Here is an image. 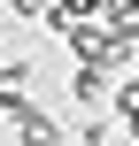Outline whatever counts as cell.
<instances>
[{
    "label": "cell",
    "instance_id": "5",
    "mask_svg": "<svg viewBox=\"0 0 139 146\" xmlns=\"http://www.w3.org/2000/svg\"><path fill=\"white\" fill-rule=\"evenodd\" d=\"M116 123H124V131L139 139V69L124 77V85H116Z\"/></svg>",
    "mask_w": 139,
    "mask_h": 146
},
{
    "label": "cell",
    "instance_id": "6",
    "mask_svg": "<svg viewBox=\"0 0 139 146\" xmlns=\"http://www.w3.org/2000/svg\"><path fill=\"white\" fill-rule=\"evenodd\" d=\"M108 139H116L108 115H77V146H108Z\"/></svg>",
    "mask_w": 139,
    "mask_h": 146
},
{
    "label": "cell",
    "instance_id": "7",
    "mask_svg": "<svg viewBox=\"0 0 139 146\" xmlns=\"http://www.w3.org/2000/svg\"><path fill=\"white\" fill-rule=\"evenodd\" d=\"M0 62H8V54H0Z\"/></svg>",
    "mask_w": 139,
    "mask_h": 146
},
{
    "label": "cell",
    "instance_id": "4",
    "mask_svg": "<svg viewBox=\"0 0 139 146\" xmlns=\"http://www.w3.org/2000/svg\"><path fill=\"white\" fill-rule=\"evenodd\" d=\"M15 146H62V123L46 108H31V115H15Z\"/></svg>",
    "mask_w": 139,
    "mask_h": 146
},
{
    "label": "cell",
    "instance_id": "1",
    "mask_svg": "<svg viewBox=\"0 0 139 146\" xmlns=\"http://www.w3.org/2000/svg\"><path fill=\"white\" fill-rule=\"evenodd\" d=\"M31 85H39V69H31V54H23V62H0V115H8V123L39 108V100H31Z\"/></svg>",
    "mask_w": 139,
    "mask_h": 146
},
{
    "label": "cell",
    "instance_id": "3",
    "mask_svg": "<svg viewBox=\"0 0 139 146\" xmlns=\"http://www.w3.org/2000/svg\"><path fill=\"white\" fill-rule=\"evenodd\" d=\"M108 38H124V46H139V0H101V15H93Z\"/></svg>",
    "mask_w": 139,
    "mask_h": 146
},
{
    "label": "cell",
    "instance_id": "2",
    "mask_svg": "<svg viewBox=\"0 0 139 146\" xmlns=\"http://www.w3.org/2000/svg\"><path fill=\"white\" fill-rule=\"evenodd\" d=\"M70 100H77V115H101V100H116L108 69H85V62H70Z\"/></svg>",
    "mask_w": 139,
    "mask_h": 146
}]
</instances>
